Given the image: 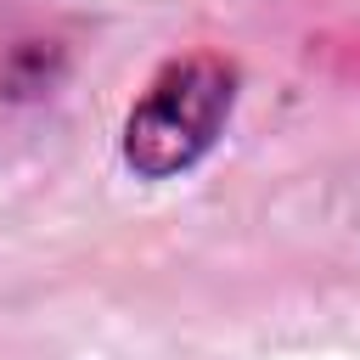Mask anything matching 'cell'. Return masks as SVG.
I'll return each mask as SVG.
<instances>
[{"mask_svg": "<svg viewBox=\"0 0 360 360\" xmlns=\"http://www.w3.org/2000/svg\"><path fill=\"white\" fill-rule=\"evenodd\" d=\"M236 107V68L214 51L174 56L124 118V163L141 180L186 174L214 152Z\"/></svg>", "mask_w": 360, "mask_h": 360, "instance_id": "obj_1", "label": "cell"}]
</instances>
